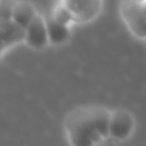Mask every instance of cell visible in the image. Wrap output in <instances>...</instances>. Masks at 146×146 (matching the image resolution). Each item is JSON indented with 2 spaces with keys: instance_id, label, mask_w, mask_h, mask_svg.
<instances>
[{
  "instance_id": "10",
  "label": "cell",
  "mask_w": 146,
  "mask_h": 146,
  "mask_svg": "<svg viewBox=\"0 0 146 146\" xmlns=\"http://www.w3.org/2000/svg\"><path fill=\"white\" fill-rule=\"evenodd\" d=\"M17 0H0V21L12 19Z\"/></svg>"
},
{
  "instance_id": "9",
  "label": "cell",
  "mask_w": 146,
  "mask_h": 146,
  "mask_svg": "<svg viewBox=\"0 0 146 146\" xmlns=\"http://www.w3.org/2000/svg\"><path fill=\"white\" fill-rule=\"evenodd\" d=\"M51 17H53L55 21L63 23V25L69 26V27H71L73 23H76L74 18H73V15H72V13L69 12V10L67 9L63 4H60V3H59V4L55 7V9H54Z\"/></svg>"
},
{
  "instance_id": "4",
  "label": "cell",
  "mask_w": 146,
  "mask_h": 146,
  "mask_svg": "<svg viewBox=\"0 0 146 146\" xmlns=\"http://www.w3.org/2000/svg\"><path fill=\"white\" fill-rule=\"evenodd\" d=\"M135 131V118L124 109L111 110L109 121V137L115 141H126Z\"/></svg>"
},
{
  "instance_id": "7",
  "label": "cell",
  "mask_w": 146,
  "mask_h": 146,
  "mask_svg": "<svg viewBox=\"0 0 146 146\" xmlns=\"http://www.w3.org/2000/svg\"><path fill=\"white\" fill-rule=\"evenodd\" d=\"M46 26H48L49 40L53 45H63L71 37V27L55 21L53 17L46 19Z\"/></svg>"
},
{
  "instance_id": "6",
  "label": "cell",
  "mask_w": 146,
  "mask_h": 146,
  "mask_svg": "<svg viewBox=\"0 0 146 146\" xmlns=\"http://www.w3.org/2000/svg\"><path fill=\"white\" fill-rule=\"evenodd\" d=\"M0 35H1L0 54L3 56L9 49L14 48L21 42H25L26 28L13 19H3L0 21Z\"/></svg>"
},
{
  "instance_id": "8",
  "label": "cell",
  "mask_w": 146,
  "mask_h": 146,
  "mask_svg": "<svg viewBox=\"0 0 146 146\" xmlns=\"http://www.w3.org/2000/svg\"><path fill=\"white\" fill-rule=\"evenodd\" d=\"M38 13L36 12L35 7L28 1H17L13 10L12 19L15 21L18 25H21L22 27H27L37 15Z\"/></svg>"
},
{
  "instance_id": "1",
  "label": "cell",
  "mask_w": 146,
  "mask_h": 146,
  "mask_svg": "<svg viewBox=\"0 0 146 146\" xmlns=\"http://www.w3.org/2000/svg\"><path fill=\"white\" fill-rule=\"evenodd\" d=\"M111 110L103 105H82L72 109L63 121L69 146H98L109 139Z\"/></svg>"
},
{
  "instance_id": "2",
  "label": "cell",
  "mask_w": 146,
  "mask_h": 146,
  "mask_svg": "<svg viewBox=\"0 0 146 146\" xmlns=\"http://www.w3.org/2000/svg\"><path fill=\"white\" fill-rule=\"evenodd\" d=\"M119 15L132 36L146 41V0H121Z\"/></svg>"
},
{
  "instance_id": "5",
  "label": "cell",
  "mask_w": 146,
  "mask_h": 146,
  "mask_svg": "<svg viewBox=\"0 0 146 146\" xmlns=\"http://www.w3.org/2000/svg\"><path fill=\"white\" fill-rule=\"evenodd\" d=\"M25 44L33 50H42L50 44L46 19L42 15L37 14L35 19L26 27Z\"/></svg>"
},
{
  "instance_id": "3",
  "label": "cell",
  "mask_w": 146,
  "mask_h": 146,
  "mask_svg": "<svg viewBox=\"0 0 146 146\" xmlns=\"http://www.w3.org/2000/svg\"><path fill=\"white\" fill-rule=\"evenodd\" d=\"M60 4L72 13L76 23H88L100 15L104 0H60Z\"/></svg>"
}]
</instances>
